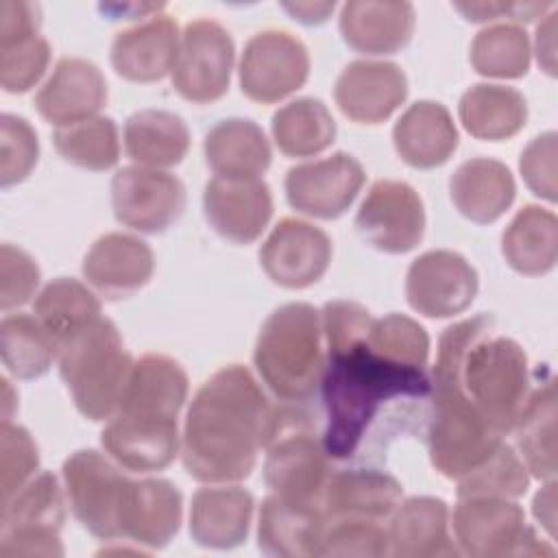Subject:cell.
Wrapping results in <instances>:
<instances>
[{"label":"cell","mask_w":558,"mask_h":558,"mask_svg":"<svg viewBox=\"0 0 558 558\" xmlns=\"http://www.w3.org/2000/svg\"><path fill=\"white\" fill-rule=\"evenodd\" d=\"M327 342L320 379L325 429L323 447L329 458H351L381 410L392 399H425L432 379L425 368L384 357L368 347L371 312L355 301H329L320 312Z\"/></svg>","instance_id":"cell-1"},{"label":"cell","mask_w":558,"mask_h":558,"mask_svg":"<svg viewBox=\"0 0 558 558\" xmlns=\"http://www.w3.org/2000/svg\"><path fill=\"white\" fill-rule=\"evenodd\" d=\"M277 423L257 379L242 364L216 371L194 395L181 436L185 471L205 484H229L251 475Z\"/></svg>","instance_id":"cell-2"},{"label":"cell","mask_w":558,"mask_h":558,"mask_svg":"<svg viewBox=\"0 0 558 558\" xmlns=\"http://www.w3.org/2000/svg\"><path fill=\"white\" fill-rule=\"evenodd\" d=\"M493 325V316L482 312L447 327L432 377L453 379L488 425L506 436L527 401L532 375L521 344L495 336Z\"/></svg>","instance_id":"cell-3"},{"label":"cell","mask_w":558,"mask_h":558,"mask_svg":"<svg viewBox=\"0 0 558 558\" xmlns=\"http://www.w3.org/2000/svg\"><path fill=\"white\" fill-rule=\"evenodd\" d=\"M253 362L277 399H312L325 371L320 312L310 303L277 307L259 329Z\"/></svg>","instance_id":"cell-4"},{"label":"cell","mask_w":558,"mask_h":558,"mask_svg":"<svg viewBox=\"0 0 558 558\" xmlns=\"http://www.w3.org/2000/svg\"><path fill=\"white\" fill-rule=\"evenodd\" d=\"M57 362L74 405L85 418L105 421L118 412L135 362L109 318L100 316L63 342Z\"/></svg>","instance_id":"cell-5"},{"label":"cell","mask_w":558,"mask_h":558,"mask_svg":"<svg viewBox=\"0 0 558 558\" xmlns=\"http://www.w3.org/2000/svg\"><path fill=\"white\" fill-rule=\"evenodd\" d=\"M432 379V416L427 425V449L434 469L449 477L460 480L477 469L501 442L480 410L466 399L453 379Z\"/></svg>","instance_id":"cell-6"},{"label":"cell","mask_w":558,"mask_h":558,"mask_svg":"<svg viewBox=\"0 0 558 558\" xmlns=\"http://www.w3.org/2000/svg\"><path fill=\"white\" fill-rule=\"evenodd\" d=\"M266 486L286 499L320 504L329 480V456L314 423L303 412L277 410L275 432L266 445Z\"/></svg>","instance_id":"cell-7"},{"label":"cell","mask_w":558,"mask_h":558,"mask_svg":"<svg viewBox=\"0 0 558 558\" xmlns=\"http://www.w3.org/2000/svg\"><path fill=\"white\" fill-rule=\"evenodd\" d=\"M453 534L460 549L473 558L554 556L525 523L523 508L510 497L471 495L458 497Z\"/></svg>","instance_id":"cell-8"},{"label":"cell","mask_w":558,"mask_h":558,"mask_svg":"<svg viewBox=\"0 0 558 558\" xmlns=\"http://www.w3.org/2000/svg\"><path fill=\"white\" fill-rule=\"evenodd\" d=\"M68 504L78 523L100 541L120 538V514L129 477L94 449L74 451L61 469Z\"/></svg>","instance_id":"cell-9"},{"label":"cell","mask_w":558,"mask_h":558,"mask_svg":"<svg viewBox=\"0 0 558 558\" xmlns=\"http://www.w3.org/2000/svg\"><path fill=\"white\" fill-rule=\"evenodd\" d=\"M233 59L235 48L227 28L214 20H194L179 39L172 85L190 102H214L229 89Z\"/></svg>","instance_id":"cell-10"},{"label":"cell","mask_w":558,"mask_h":558,"mask_svg":"<svg viewBox=\"0 0 558 558\" xmlns=\"http://www.w3.org/2000/svg\"><path fill=\"white\" fill-rule=\"evenodd\" d=\"M310 74L305 44L288 31H262L253 35L240 59L242 94L270 105L294 94Z\"/></svg>","instance_id":"cell-11"},{"label":"cell","mask_w":558,"mask_h":558,"mask_svg":"<svg viewBox=\"0 0 558 558\" xmlns=\"http://www.w3.org/2000/svg\"><path fill=\"white\" fill-rule=\"evenodd\" d=\"M185 203L181 179L157 168L126 166L111 181L116 220L142 233L166 231L181 218Z\"/></svg>","instance_id":"cell-12"},{"label":"cell","mask_w":558,"mask_h":558,"mask_svg":"<svg viewBox=\"0 0 558 558\" xmlns=\"http://www.w3.org/2000/svg\"><path fill=\"white\" fill-rule=\"evenodd\" d=\"M355 227L371 246L395 255L408 253L425 233L423 201L405 181H375L357 209Z\"/></svg>","instance_id":"cell-13"},{"label":"cell","mask_w":558,"mask_h":558,"mask_svg":"<svg viewBox=\"0 0 558 558\" xmlns=\"http://www.w3.org/2000/svg\"><path fill=\"white\" fill-rule=\"evenodd\" d=\"M475 294L477 272L456 251H427L408 268L405 296L412 310L423 316H456L473 303Z\"/></svg>","instance_id":"cell-14"},{"label":"cell","mask_w":558,"mask_h":558,"mask_svg":"<svg viewBox=\"0 0 558 558\" xmlns=\"http://www.w3.org/2000/svg\"><path fill=\"white\" fill-rule=\"evenodd\" d=\"M364 179V168L355 157L333 153L331 157L290 168L283 185L286 198L296 211L331 220L351 207Z\"/></svg>","instance_id":"cell-15"},{"label":"cell","mask_w":558,"mask_h":558,"mask_svg":"<svg viewBox=\"0 0 558 558\" xmlns=\"http://www.w3.org/2000/svg\"><path fill=\"white\" fill-rule=\"evenodd\" d=\"M331 262V240L305 220L283 218L259 248V264L277 286L301 290L316 283Z\"/></svg>","instance_id":"cell-16"},{"label":"cell","mask_w":558,"mask_h":558,"mask_svg":"<svg viewBox=\"0 0 558 558\" xmlns=\"http://www.w3.org/2000/svg\"><path fill=\"white\" fill-rule=\"evenodd\" d=\"M205 218L233 244H251L272 216V194L262 179L214 177L203 192Z\"/></svg>","instance_id":"cell-17"},{"label":"cell","mask_w":558,"mask_h":558,"mask_svg":"<svg viewBox=\"0 0 558 558\" xmlns=\"http://www.w3.org/2000/svg\"><path fill=\"white\" fill-rule=\"evenodd\" d=\"M336 105L353 122L379 124L401 107L408 78L390 61H351L336 81Z\"/></svg>","instance_id":"cell-18"},{"label":"cell","mask_w":558,"mask_h":558,"mask_svg":"<svg viewBox=\"0 0 558 558\" xmlns=\"http://www.w3.org/2000/svg\"><path fill=\"white\" fill-rule=\"evenodd\" d=\"M107 102V83L96 63L63 57L35 96L39 116L59 126L94 118Z\"/></svg>","instance_id":"cell-19"},{"label":"cell","mask_w":558,"mask_h":558,"mask_svg":"<svg viewBox=\"0 0 558 558\" xmlns=\"http://www.w3.org/2000/svg\"><path fill=\"white\" fill-rule=\"evenodd\" d=\"M155 270L150 246L129 233L98 238L83 259V277L105 299H126L144 288Z\"/></svg>","instance_id":"cell-20"},{"label":"cell","mask_w":558,"mask_h":558,"mask_svg":"<svg viewBox=\"0 0 558 558\" xmlns=\"http://www.w3.org/2000/svg\"><path fill=\"white\" fill-rule=\"evenodd\" d=\"M327 527L320 504L268 495L259 508L257 545L268 556L305 558L318 556Z\"/></svg>","instance_id":"cell-21"},{"label":"cell","mask_w":558,"mask_h":558,"mask_svg":"<svg viewBox=\"0 0 558 558\" xmlns=\"http://www.w3.org/2000/svg\"><path fill=\"white\" fill-rule=\"evenodd\" d=\"M181 514L183 497L172 482L159 477L129 480L120 514V532L137 545L161 549L179 532Z\"/></svg>","instance_id":"cell-22"},{"label":"cell","mask_w":558,"mask_h":558,"mask_svg":"<svg viewBox=\"0 0 558 558\" xmlns=\"http://www.w3.org/2000/svg\"><path fill=\"white\" fill-rule=\"evenodd\" d=\"M187 399V375L179 362L148 353L140 357L129 375L116 414L144 421H177Z\"/></svg>","instance_id":"cell-23"},{"label":"cell","mask_w":558,"mask_h":558,"mask_svg":"<svg viewBox=\"0 0 558 558\" xmlns=\"http://www.w3.org/2000/svg\"><path fill=\"white\" fill-rule=\"evenodd\" d=\"M401 484L379 469H344L331 473L320 506L327 521L362 519L384 521L401 504Z\"/></svg>","instance_id":"cell-24"},{"label":"cell","mask_w":558,"mask_h":558,"mask_svg":"<svg viewBox=\"0 0 558 558\" xmlns=\"http://www.w3.org/2000/svg\"><path fill=\"white\" fill-rule=\"evenodd\" d=\"M179 26L168 15H155L113 37L111 65L133 83H153L172 72L179 52Z\"/></svg>","instance_id":"cell-25"},{"label":"cell","mask_w":558,"mask_h":558,"mask_svg":"<svg viewBox=\"0 0 558 558\" xmlns=\"http://www.w3.org/2000/svg\"><path fill=\"white\" fill-rule=\"evenodd\" d=\"M100 442L111 460L126 471L153 473L166 469L179 453V423L113 414L100 434Z\"/></svg>","instance_id":"cell-26"},{"label":"cell","mask_w":558,"mask_h":558,"mask_svg":"<svg viewBox=\"0 0 558 558\" xmlns=\"http://www.w3.org/2000/svg\"><path fill=\"white\" fill-rule=\"evenodd\" d=\"M414 7L410 2L351 0L340 9V35L344 44L364 54H392L414 33Z\"/></svg>","instance_id":"cell-27"},{"label":"cell","mask_w":558,"mask_h":558,"mask_svg":"<svg viewBox=\"0 0 558 558\" xmlns=\"http://www.w3.org/2000/svg\"><path fill=\"white\" fill-rule=\"evenodd\" d=\"M253 508V495L240 486L198 488L190 508V534L203 547H238L248 536Z\"/></svg>","instance_id":"cell-28"},{"label":"cell","mask_w":558,"mask_h":558,"mask_svg":"<svg viewBox=\"0 0 558 558\" xmlns=\"http://www.w3.org/2000/svg\"><path fill=\"white\" fill-rule=\"evenodd\" d=\"M388 541L397 558H447L458 549L449 534V508L436 497H410L390 514Z\"/></svg>","instance_id":"cell-29"},{"label":"cell","mask_w":558,"mask_h":558,"mask_svg":"<svg viewBox=\"0 0 558 558\" xmlns=\"http://www.w3.org/2000/svg\"><path fill=\"white\" fill-rule=\"evenodd\" d=\"M399 157L418 170L442 166L458 146V131L445 105L418 100L410 105L392 129Z\"/></svg>","instance_id":"cell-30"},{"label":"cell","mask_w":558,"mask_h":558,"mask_svg":"<svg viewBox=\"0 0 558 558\" xmlns=\"http://www.w3.org/2000/svg\"><path fill=\"white\" fill-rule=\"evenodd\" d=\"M449 192L456 209L477 222H495L514 201V177L510 168L490 157H475L451 174Z\"/></svg>","instance_id":"cell-31"},{"label":"cell","mask_w":558,"mask_h":558,"mask_svg":"<svg viewBox=\"0 0 558 558\" xmlns=\"http://www.w3.org/2000/svg\"><path fill=\"white\" fill-rule=\"evenodd\" d=\"M205 159L216 177L259 179L270 166V144L259 124L246 118L220 120L205 135Z\"/></svg>","instance_id":"cell-32"},{"label":"cell","mask_w":558,"mask_h":558,"mask_svg":"<svg viewBox=\"0 0 558 558\" xmlns=\"http://www.w3.org/2000/svg\"><path fill=\"white\" fill-rule=\"evenodd\" d=\"M458 116L473 137L501 142L514 137L525 126L527 102L514 87L477 83L462 94Z\"/></svg>","instance_id":"cell-33"},{"label":"cell","mask_w":558,"mask_h":558,"mask_svg":"<svg viewBox=\"0 0 558 558\" xmlns=\"http://www.w3.org/2000/svg\"><path fill=\"white\" fill-rule=\"evenodd\" d=\"M525 469L538 480L556 475V388L547 375L527 395L512 427Z\"/></svg>","instance_id":"cell-34"},{"label":"cell","mask_w":558,"mask_h":558,"mask_svg":"<svg viewBox=\"0 0 558 558\" xmlns=\"http://www.w3.org/2000/svg\"><path fill=\"white\" fill-rule=\"evenodd\" d=\"M187 148L190 131L172 111L142 109L124 122V150L137 166L157 170L177 166Z\"/></svg>","instance_id":"cell-35"},{"label":"cell","mask_w":558,"mask_h":558,"mask_svg":"<svg viewBox=\"0 0 558 558\" xmlns=\"http://www.w3.org/2000/svg\"><path fill=\"white\" fill-rule=\"evenodd\" d=\"M501 253L521 275H545L558 257V220L538 205L521 207L501 235Z\"/></svg>","instance_id":"cell-36"},{"label":"cell","mask_w":558,"mask_h":558,"mask_svg":"<svg viewBox=\"0 0 558 558\" xmlns=\"http://www.w3.org/2000/svg\"><path fill=\"white\" fill-rule=\"evenodd\" d=\"M33 314L52 336L59 351L63 342L100 318V301L78 279L59 277L37 294Z\"/></svg>","instance_id":"cell-37"},{"label":"cell","mask_w":558,"mask_h":558,"mask_svg":"<svg viewBox=\"0 0 558 558\" xmlns=\"http://www.w3.org/2000/svg\"><path fill=\"white\" fill-rule=\"evenodd\" d=\"M65 521V501L59 480L44 471L31 477L11 497L2 499L0 534L59 532Z\"/></svg>","instance_id":"cell-38"},{"label":"cell","mask_w":558,"mask_h":558,"mask_svg":"<svg viewBox=\"0 0 558 558\" xmlns=\"http://www.w3.org/2000/svg\"><path fill=\"white\" fill-rule=\"evenodd\" d=\"M277 148L288 157H312L336 140V122L318 98H296L283 105L270 122Z\"/></svg>","instance_id":"cell-39"},{"label":"cell","mask_w":558,"mask_h":558,"mask_svg":"<svg viewBox=\"0 0 558 558\" xmlns=\"http://www.w3.org/2000/svg\"><path fill=\"white\" fill-rule=\"evenodd\" d=\"M0 353L13 377L35 379L57 360V342L35 316L7 314L0 323Z\"/></svg>","instance_id":"cell-40"},{"label":"cell","mask_w":558,"mask_h":558,"mask_svg":"<svg viewBox=\"0 0 558 558\" xmlns=\"http://www.w3.org/2000/svg\"><path fill=\"white\" fill-rule=\"evenodd\" d=\"M57 153L85 170H109L118 163L120 142L118 126L111 118L94 116L68 126H59L52 135Z\"/></svg>","instance_id":"cell-41"},{"label":"cell","mask_w":558,"mask_h":558,"mask_svg":"<svg viewBox=\"0 0 558 558\" xmlns=\"http://www.w3.org/2000/svg\"><path fill=\"white\" fill-rule=\"evenodd\" d=\"M473 70L482 76L519 78L530 68V39L519 24L482 28L469 50Z\"/></svg>","instance_id":"cell-42"},{"label":"cell","mask_w":558,"mask_h":558,"mask_svg":"<svg viewBox=\"0 0 558 558\" xmlns=\"http://www.w3.org/2000/svg\"><path fill=\"white\" fill-rule=\"evenodd\" d=\"M530 475L523 460L508 442H501L477 469L458 480V497L497 495L517 499L527 490Z\"/></svg>","instance_id":"cell-43"},{"label":"cell","mask_w":558,"mask_h":558,"mask_svg":"<svg viewBox=\"0 0 558 558\" xmlns=\"http://www.w3.org/2000/svg\"><path fill=\"white\" fill-rule=\"evenodd\" d=\"M366 342L371 349L408 366H427L429 336L427 331L403 314H388L384 318H373Z\"/></svg>","instance_id":"cell-44"},{"label":"cell","mask_w":558,"mask_h":558,"mask_svg":"<svg viewBox=\"0 0 558 558\" xmlns=\"http://www.w3.org/2000/svg\"><path fill=\"white\" fill-rule=\"evenodd\" d=\"M390 554L388 530L377 521L340 519L327 521L318 556H386Z\"/></svg>","instance_id":"cell-45"},{"label":"cell","mask_w":558,"mask_h":558,"mask_svg":"<svg viewBox=\"0 0 558 558\" xmlns=\"http://www.w3.org/2000/svg\"><path fill=\"white\" fill-rule=\"evenodd\" d=\"M50 46L41 35H33L0 46V85L9 94L28 92L46 72Z\"/></svg>","instance_id":"cell-46"},{"label":"cell","mask_w":558,"mask_h":558,"mask_svg":"<svg viewBox=\"0 0 558 558\" xmlns=\"http://www.w3.org/2000/svg\"><path fill=\"white\" fill-rule=\"evenodd\" d=\"M39 142L28 120L4 113L0 118V185L24 181L37 163Z\"/></svg>","instance_id":"cell-47"},{"label":"cell","mask_w":558,"mask_h":558,"mask_svg":"<svg viewBox=\"0 0 558 558\" xmlns=\"http://www.w3.org/2000/svg\"><path fill=\"white\" fill-rule=\"evenodd\" d=\"M39 466V451L22 425L2 421L0 432V488L2 499L22 488Z\"/></svg>","instance_id":"cell-48"},{"label":"cell","mask_w":558,"mask_h":558,"mask_svg":"<svg viewBox=\"0 0 558 558\" xmlns=\"http://www.w3.org/2000/svg\"><path fill=\"white\" fill-rule=\"evenodd\" d=\"M39 286V266L13 244L0 246V307L4 312L31 301Z\"/></svg>","instance_id":"cell-49"},{"label":"cell","mask_w":558,"mask_h":558,"mask_svg":"<svg viewBox=\"0 0 558 558\" xmlns=\"http://www.w3.org/2000/svg\"><path fill=\"white\" fill-rule=\"evenodd\" d=\"M519 170L525 185L541 198L556 201V133L534 137L521 153Z\"/></svg>","instance_id":"cell-50"},{"label":"cell","mask_w":558,"mask_h":558,"mask_svg":"<svg viewBox=\"0 0 558 558\" xmlns=\"http://www.w3.org/2000/svg\"><path fill=\"white\" fill-rule=\"evenodd\" d=\"M39 7L22 0L0 2V46L37 35Z\"/></svg>","instance_id":"cell-51"},{"label":"cell","mask_w":558,"mask_h":558,"mask_svg":"<svg viewBox=\"0 0 558 558\" xmlns=\"http://www.w3.org/2000/svg\"><path fill=\"white\" fill-rule=\"evenodd\" d=\"M551 4L541 2H456L453 9L460 11L469 22H486L508 15L510 20H534L538 13L549 9Z\"/></svg>","instance_id":"cell-52"},{"label":"cell","mask_w":558,"mask_h":558,"mask_svg":"<svg viewBox=\"0 0 558 558\" xmlns=\"http://www.w3.org/2000/svg\"><path fill=\"white\" fill-rule=\"evenodd\" d=\"M0 556H63L59 532L0 534Z\"/></svg>","instance_id":"cell-53"},{"label":"cell","mask_w":558,"mask_h":558,"mask_svg":"<svg viewBox=\"0 0 558 558\" xmlns=\"http://www.w3.org/2000/svg\"><path fill=\"white\" fill-rule=\"evenodd\" d=\"M536 57H538V63L543 65V70L547 74H554L556 70V63H554V57H556V13H549L545 17L543 24H538L536 28Z\"/></svg>","instance_id":"cell-54"},{"label":"cell","mask_w":558,"mask_h":558,"mask_svg":"<svg viewBox=\"0 0 558 558\" xmlns=\"http://www.w3.org/2000/svg\"><path fill=\"white\" fill-rule=\"evenodd\" d=\"M534 517L543 523V527L554 536L556 530V482L549 480L534 497Z\"/></svg>","instance_id":"cell-55"},{"label":"cell","mask_w":558,"mask_h":558,"mask_svg":"<svg viewBox=\"0 0 558 558\" xmlns=\"http://www.w3.org/2000/svg\"><path fill=\"white\" fill-rule=\"evenodd\" d=\"M283 9L303 24H320L336 9V4L333 2H296V4L288 2L283 4Z\"/></svg>","instance_id":"cell-56"}]
</instances>
